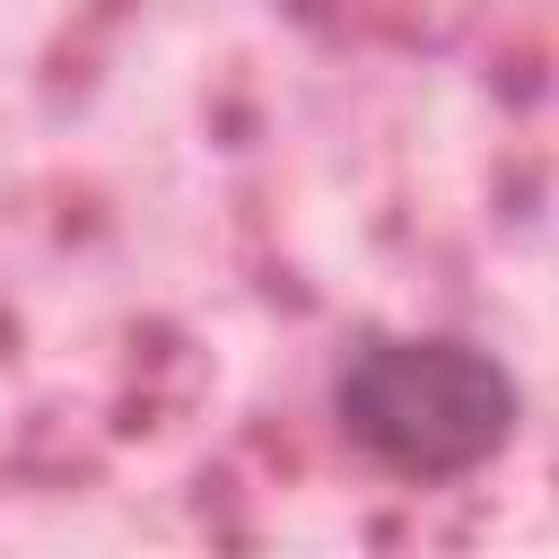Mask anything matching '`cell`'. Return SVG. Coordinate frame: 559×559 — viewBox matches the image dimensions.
Here are the masks:
<instances>
[{"label":"cell","instance_id":"6da1fadb","mask_svg":"<svg viewBox=\"0 0 559 559\" xmlns=\"http://www.w3.org/2000/svg\"><path fill=\"white\" fill-rule=\"evenodd\" d=\"M332 419L367 463H384L402 480H463L489 454H507V437L524 419V393L472 341L367 332L332 367Z\"/></svg>","mask_w":559,"mask_h":559}]
</instances>
